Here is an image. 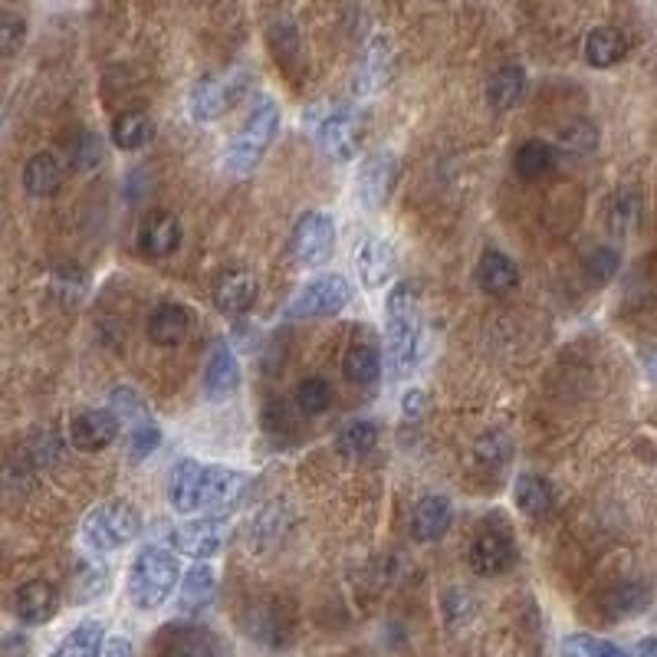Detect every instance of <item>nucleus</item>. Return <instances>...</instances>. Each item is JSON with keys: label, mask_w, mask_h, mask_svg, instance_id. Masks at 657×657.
Here are the masks:
<instances>
[{"label": "nucleus", "mask_w": 657, "mask_h": 657, "mask_svg": "<svg viewBox=\"0 0 657 657\" xmlns=\"http://www.w3.org/2000/svg\"><path fill=\"white\" fill-rule=\"evenodd\" d=\"M276 132H280V106L273 99H260L224 154L227 172L250 175L260 164V158L266 154V148L273 145Z\"/></svg>", "instance_id": "20e7f679"}, {"label": "nucleus", "mask_w": 657, "mask_h": 657, "mask_svg": "<svg viewBox=\"0 0 657 657\" xmlns=\"http://www.w3.org/2000/svg\"><path fill=\"white\" fill-rule=\"evenodd\" d=\"M115 437H119V418L112 414V408H89L70 421V444L76 450L99 454L112 447Z\"/></svg>", "instance_id": "ddd939ff"}, {"label": "nucleus", "mask_w": 657, "mask_h": 657, "mask_svg": "<svg viewBox=\"0 0 657 657\" xmlns=\"http://www.w3.org/2000/svg\"><path fill=\"white\" fill-rule=\"evenodd\" d=\"M191 333V312L182 302H161L148 315V339L161 349L182 346Z\"/></svg>", "instance_id": "6ab92c4d"}, {"label": "nucleus", "mask_w": 657, "mask_h": 657, "mask_svg": "<svg viewBox=\"0 0 657 657\" xmlns=\"http://www.w3.org/2000/svg\"><path fill=\"white\" fill-rule=\"evenodd\" d=\"M99 657H135V647H132V641L125 634H115V637H109L102 644Z\"/></svg>", "instance_id": "c03bdc74"}, {"label": "nucleus", "mask_w": 657, "mask_h": 657, "mask_svg": "<svg viewBox=\"0 0 657 657\" xmlns=\"http://www.w3.org/2000/svg\"><path fill=\"white\" fill-rule=\"evenodd\" d=\"M556 164V148L543 138H533V141H523L513 154V169L523 182H540L553 172Z\"/></svg>", "instance_id": "c85d7f7f"}, {"label": "nucleus", "mask_w": 657, "mask_h": 657, "mask_svg": "<svg viewBox=\"0 0 657 657\" xmlns=\"http://www.w3.org/2000/svg\"><path fill=\"white\" fill-rule=\"evenodd\" d=\"M109 401H112V414L119 418V427H125V434H128V457L138 463L148 454H154L161 444V427L151 418L141 395L128 385H119V388H112Z\"/></svg>", "instance_id": "423d86ee"}, {"label": "nucleus", "mask_w": 657, "mask_h": 657, "mask_svg": "<svg viewBox=\"0 0 657 657\" xmlns=\"http://www.w3.org/2000/svg\"><path fill=\"white\" fill-rule=\"evenodd\" d=\"M385 333H388L392 375L408 379L418 365V346H421V309L418 293L408 280L395 283L385 296Z\"/></svg>", "instance_id": "f03ea898"}, {"label": "nucleus", "mask_w": 657, "mask_h": 657, "mask_svg": "<svg viewBox=\"0 0 657 657\" xmlns=\"http://www.w3.org/2000/svg\"><path fill=\"white\" fill-rule=\"evenodd\" d=\"M644 372H647V375H650V379L657 382V349L644 356Z\"/></svg>", "instance_id": "49530a36"}, {"label": "nucleus", "mask_w": 657, "mask_h": 657, "mask_svg": "<svg viewBox=\"0 0 657 657\" xmlns=\"http://www.w3.org/2000/svg\"><path fill=\"white\" fill-rule=\"evenodd\" d=\"M257 276L244 266H234V270H224L218 280H214V289H211V299L218 306V312L224 315H244L247 309H253L257 302Z\"/></svg>", "instance_id": "2eb2a0df"}, {"label": "nucleus", "mask_w": 657, "mask_h": 657, "mask_svg": "<svg viewBox=\"0 0 657 657\" xmlns=\"http://www.w3.org/2000/svg\"><path fill=\"white\" fill-rule=\"evenodd\" d=\"M79 585L86 588L83 598H92L96 592L106 588V569H102V566H83V569H79Z\"/></svg>", "instance_id": "37998d69"}, {"label": "nucleus", "mask_w": 657, "mask_h": 657, "mask_svg": "<svg viewBox=\"0 0 657 657\" xmlns=\"http://www.w3.org/2000/svg\"><path fill=\"white\" fill-rule=\"evenodd\" d=\"M513 504L523 517H546L556 504V493H553L549 480H543L536 473H523L513 486Z\"/></svg>", "instance_id": "cd10ccee"}, {"label": "nucleus", "mask_w": 657, "mask_h": 657, "mask_svg": "<svg viewBox=\"0 0 657 657\" xmlns=\"http://www.w3.org/2000/svg\"><path fill=\"white\" fill-rule=\"evenodd\" d=\"M182 237H185L182 221L169 211H151L138 227V247L145 257H154V260L172 257L182 247Z\"/></svg>", "instance_id": "dca6fc26"}, {"label": "nucleus", "mask_w": 657, "mask_h": 657, "mask_svg": "<svg viewBox=\"0 0 657 657\" xmlns=\"http://www.w3.org/2000/svg\"><path fill=\"white\" fill-rule=\"evenodd\" d=\"M562 657H634V654L595 634H569L562 641Z\"/></svg>", "instance_id": "f704fd0d"}, {"label": "nucleus", "mask_w": 657, "mask_h": 657, "mask_svg": "<svg viewBox=\"0 0 657 657\" xmlns=\"http://www.w3.org/2000/svg\"><path fill=\"white\" fill-rule=\"evenodd\" d=\"M315 141H319V148H322L325 158H333V161H352L356 151H359V125H356V115H352L349 109L328 112V115L319 122Z\"/></svg>", "instance_id": "4468645a"}, {"label": "nucleus", "mask_w": 657, "mask_h": 657, "mask_svg": "<svg viewBox=\"0 0 657 657\" xmlns=\"http://www.w3.org/2000/svg\"><path fill=\"white\" fill-rule=\"evenodd\" d=\"M467 562L470 569L480 575V579H493V575H504L513 569L517 562V546L507 533L500 530H483L473 536L470 543V553H467Z\"/></svg>", "instance_id": "9b49d317"}, {"label": "nucleus", "mask_w": 657, "mask_h": 657, "mask_svg": "<svg viewBox=\"0 0 657 657\" xmlns=\"http://www.w3.org/2000/svg\"><path fill=\"white\" fill-rule=\"evenodd\" d=\"M178 559L161 546H145L128 569V598L138 611H154L175 595Z\"/></svg>", "instance_id": "7ed1b4c3"}, {"label": "nucleus", "mask_w": 657, "mask_h": 657, "mask_svg": "<svg viewBox=\"0 0 657 657\" xmlns=\"http://www.w3.org/2000/svg\"><path fill=\"white\" fill-rule=\"evenodd\" d=\"M240 388V362L231 346H218L204 365V398L211 405L227 401Z\"/></svg>", "instance_id": "a211bd4d"}, {"label": "nucleus", "mask_w": 657, "mask_h": 657, "mask_svg": "<svg viewBox=\"0 0 657 657\" xmlns=\"http://www.w3.org/2000/svg\"><path fill=\"white\" fill-rule=\"evenodd\" d=\"M138 533H141V517L125 500L99 504L83 520V543L92 553H115V549L128 546Z\"/></svg>", "instance_id": "39448f33"}, {"label": "nucleus", "mask_w": 657, "mask_h": 657, "mask_svg": "<svg viewBox=\"0 0 657 657\" xmlns=\"http://www.w3.org/2000/svg\"><path fill=\"white\" fill-rule=\"evenodd\" d=\"M454 523V507L447 497H441V493H427V497H421L414 504V513H411V536L418 543H434L441 540Z\"/></svg>", "instance_id": "aec40b11"}, {"label": "nucleus", "mask_w": 657, "mask_h": 657, "mask_svg": "<svg viewBox=\"0 0 657 657\" xmlns=\"http://www.w3.org/2000/svg\"><path fill=\"white\" fill-rule=\"evenodd\" d=\"M289 250L299 266H306V270L322 266L336 250V221L325 211L299 214L293 224V234H289Z\"/></svg>", "instance_id": "6e6552de"}, {"label": "nucleus", "mask_w": 657, "mask_h": 657, "mask_svg": "<svg viewBox=\"0 0 657 657\" xmlns=\"http://www.w3.org/2000/svg\"><path fill=\"white\" fill-rule=\"evenodd\" d=\"M523 92H526V70L517 66V63L500 66L497 73L489 76V83H486V102L497 109V112L513 109L523 99Z\"/></svg>", "instance_id": "a878e982"}, {"label": "nucleus", "mask_w": 657, "mask_h": 657, "mask_svg": "<svg viewBox=\"0 0 657 657\" xmlns=\"http://www.w3.org/2000/svg\"><path fill=\"white\" fill-rule=\"evenodd\" d=\"M102 644H106V628L99 621H83L60 641L53 657H99Z\"/></svg>", "instance_id": "2f4dec72"}, {"label": "nucleus", "mask_w": 657, "mask_h": 657, "mask_svg": "<svg viewBox=\"0 0 657 657\" xmlns=\"http://www.w3.org/2000/svg\"><path fill=\"white\" fill-rule=\"evenodd\" d=\"M227 523L218 517H201L191 523H182L172 530L169 543L175 546V553L188 556V559H214L224 546H227Z\"/></svg>", "instance_id": "9d476101"}, {"label": "nucleus", "mask_w": 657, "mask_h": 657, "mask_svg": "<svg viewBox=\"0 0 657 657\" xmlns=\"http://www.w3.org/2000/svg\"><path fill=\"white\" fill-rule=\"evenodd\" d=\"M244 486H247V473L234 467L182 460L169 476V507L182 517L218 513L240 500Z\"/></svg>", "instance_id": "f257e3e1"}, {"label": "nucleus", "mask_w": 657, "mask_h": 657, "mask_svg": "<svg viewBox=\"0 0 657 657\" xmlns=\"http://www.w3.org/2000/svg\"><path fill=\"white\" fill-rule=\"evenodd\" d=\"M650 602V588L641 585V582H624L618 585L615 592H608L605 598V611L611 618H631V615H641Z\"/></svg>", "instance_id": "473e14b6"}, {"label": "nucleus", "mask_w": 657, "mask_h": 657, "mask_svg": "<svg viewBox=\"0 0 657 657\" xmlns=\"http://www.w3.org/2000/svg\"><path fill=\"white\" fill-rule=\"evenodd\" d=\"M379 444V424L375 421H349L339 437H336V447L343 457H365L372 447Z\"/></svg>", "instance_id": "72a5a7b5"}, {"label": "nucleus", "mask_w": 657, "mask_h": 657, "mask_svg": "<svg viewBox=\"0 0 657 657\" xmlns=\"http://www.w3.org/2000/svg\"><path fill=\"white\" fill-rule=\"evenodd\" d=\"M624 57H628V40H624L621 30H615V27H595L585 37V60H588V66L608 70V66L621 63Z\"/></svg>", "instance_id": "bb28decb"}, {"label": "nucleus", "mask_w": 657, "mask_h": 657, "mask_svg": "<svg viewBox=\"0 0 657 657\" xmlns=\"http://www.w3.org/2000/svg\"><path fill=\"white\" fill-rule=\"evenodd\" d=\"M637 218H641V198H637V191L634 188H621L611 198V204H608V224H611V231L615 234H628V231H634Z\"/></svg>", "instance_id": "c9c22d12"}, {"label": "nucleus", "mask_w": 657, "mask_h": 657, "mask_svg": "<svg viewBox=\"0 0 657 657\" xmlns=\"http://www.w3.org/2000/svg\"><path fill=\"white\" fill-rule=\"evenodd\" d=\"M634 657H657V637H641Z\"/></svg>", "instance_id": "a18cd8bd"}, {"label": "nucleus", "mask_w": 657, "mask_h": 657, "mask_svg": "<svg viewBox=\"0 0 657 657\" xmlns=\"http://www.w3.org/2000/svg\"><path fill=\"white\" fill-rule=\"evenodd\" d=\"M60 185H63V164L57 154L40 151L24 164V191L30 198H50L60 191Z\"/></svg>", "instance_id": "393cba45"}, {"label": "nucleus", "mask_w": 657, "mask_h": 657, "mask_svg": "<svg viewBox=\"0 0 657 657\" xmlns=\"http://www.w3.org/2000/svg\"><path fill=\"white\" fill-rule=\"evenodd\" d=\"M27 44V24L17 14L0 11V57H14Z\"/></svg>", "instance_id": "ea45409f"}, {"label": "nucleus", "mask_w": 657, "mask_h": 657, "mask_svg": "<svg viewBox=\"0 0 657 657\" xmlns=\"http://www.w3.org/2000/svg\"><path fill=\"white\" fill-rule=\"evenodd\" d=\"M618 266H621V257L615 247H595L585 260V273L595 286H605L618 273Z\"/></svg>", "instance_id": "58836bf2"}, {"label": "nucleus", "mask_w": 657, "mask_h": 657, "mask_svg": "<svg viewBox=\"0 0 657 657\" xmlns=\"http://www.w3.org/2000/svg\"><path fill=\"white\" fill-rule=\"evenodd\" d=\"M60 608V592L47 579H34L17 588L14 595V611L24 624H47Z\"/></svg>", "instance_id": "412c9836"}, {"label": "nucleus", "mask_w": 657, "mask_h": 657, "mask_svg": "<svg viewBox=\"0 0 657 657\" xmlns=\"http://www.w3.org/2000/svg\"><path fill=\"white\" fill-rule=\"evenodd\" d=\"M343 375L352 385H375L382 379V356H379V349L369 346V343L349 346V352L343 359Z\"/></svg>", "instance_id": "7c9ffc66"}, {"label": "nucleus", "mask_w": 657, "mask_h": 657, "mask_svg": "<svg viewBox=\"0 0 657 657\" xmlns=\"http://www.w3.org/2000/svg\"><path fill=\"white\" fill-rule=\"evenodd\" d=\"M247 92V73H224V76H208L201 79L191 96H188V112L195 122H214L227 109L240 102Z\"/></svg>", "instance_id": "1a4fd4ad"}, {"label": "nucleus", "mask_w": 657, "mask_h": 657, "mask_svg": "<svg viewBox=\"0 0 657 657\" xmlns=\"http://www.w3.org/2000/svg\"><path fill=\"white\" fill-rule=\"evenodd\" d=\"M352 266H356L362 286H369V289H382V286L395 276L398 257H395V247H392L385 237L365 234V237L356 240Z\"/></svg>", "instance_id": "f8f14e48"}, {"label": "nucleus", "mask_w": 657, "mask_h": 657, "mask_svg": "<svg viewBox=\"0 0 657 657\" xmlns=\"http://www.w3.org/2000/svg\"><path fill=\"white\" fill-rule=\"evenodd\" d=\"M158 657H218L214 637L201 628L178 624L169 628L158 641Z\"/></svg>", "instance_id": "5701e85b"}, {"label": "nucleus", "mask_w": 657, "mask_h": 657, "mask_svg": "<svg viewBox=\"0 0 657 657\" xmlns=\"http://www.w3.org/2000/svg\"><path fill=\"white\" fill-rule=\"evenodd\" d=\"M476 286L489 296H507L520 286V266L504 250H486L476 263Z\"/></svg>", "instance_id": "4be33fe9"}, {"label": "nucleus", "mask_w": 657, "mask_h": 657, "mask_svg": "<svg viewBox=\"0 0 657 657\" xmlns=\"http://www.w3.org/2000/svg\"><path fill=\"white\" fill-rule=\"evenodd\" d=\"M218 595V572L208 562H198L188 569V575L182 579V592H178V611L182 615H201L204 608H211Z\"/></svg>", "instance_id": "b1692460"}, {"label": "nucleus", "mask_w": 657, "mask_h": 657, "mask_svg": "<svg viewBox=\"0 0 657 657\" xmlns=\"http://www.w3.org/2000/svg\"><path fill=\"white\" fill-rule=\"evenodd\" d=\"M70 161H73L76 172H92V169H99V161H102V145H99V138L89 135V132L79 135L76 145H73V151H70Z\"/></svg>", "instance_id": "a19ab883"}, {"label": "nucleus", "mask_w": 657, "mask_h": 657, "mask_svg": "<svg viewBox=\"0 0 657 657\" xmlns=\"http://www.w3.org/2000/svg\"><path fill=\"white\" fill-rule=\"evenodd\" d=\"M328 401H333V392H328V385L322 379H306L299 382L296 388V405L302 414H322L328 408Z\"/></svg>", "instance_id": "4c0bfd02"}, {"label": "nucleus", "mask_w": 657, "mask_h": 657, "mask_svg": "<svg viewBox=\"0 0 657 657\" xmlns=\"http://www.w3.org/2000/svg\"><path fill=\"white\" fill-rule=\"evenodd\" d=\"M151 138H154V122H151L148 112L132 109V112H122V115L112 119V141H115V148H122V151H138V148H145Z\"/></svg>", "instance_id": "c756f323"}, {"label": "nucleus", "mask_w": 657, "mask_h": 657, "mask_svg": "<svg viewBox=\"0 0 657 657\" xmlns=\"http://www.w3.org/2000/svg\"><path fill=\"white\" fill-rule=\"evenodd\" d=\"M352 302V283L343 273H322L309 280L289 302L286 319H315V315H336Z\"/></svg>", "instance_id": "0eeeda50"}, {"label": "nucleus", "mask_w": 657, "mask_h": 657, "mask_svg": "<svg viewBox=\"0 0 657 657\" xmlns=\"http://www.w3.org/2000/svg\"><path fill=\"white\" fill-rule=\"evenodd\" d=\"M595 145H598V128L585 119H575V122L562 125V132H559V148L569 154H588V151H595Z\"/></svg>", "instance_id": "e433bc0d"}, {"label": "nucleus", "mask_w": 657, "mask_h": 657, "mask_svg": "<svg viewBox=\"0 0 657 657\" xmlns=\"http://www.w3.org/2000/svg\"><path fill=\"white\" fill-rule=\"evenodd\" d=\"M424 411H427V392L408 388V392L401 395V418H405V421H418Z\"/></svg>", "instance_id": "79ce46f5"}, {"label": "nucleus", "mask_w": 657, "mask_h": 657, "mask_svg": "<svg viewBox=\"0 0 657 657\" xmlns=\"http://www.w3.org/2000/svg\"><path fill=\"white\" fill-rule=\"evenodd\" d=\"M398 175V158L392 151H375L362 161L359 169V195L369 208H382L392 195Z\"/></svg>", "instance_id": "f3484780"}]
</instances>
